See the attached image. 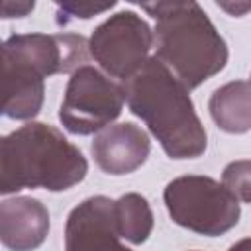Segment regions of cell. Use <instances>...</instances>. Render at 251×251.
Instances as JSON below:
<instances>
[{"label":"cell","mask_w":251,"mask_h":251,"mask_svg":"<svg viewBox=\"0 0 251 251\" xmlns=\"http://www.w3.org/2000/svg\"><path fill=\"white\" fill-rule=\"evenodd\" d=\"M214 124L226 133L251 131V84L245 80H231L216 88L208 102Z\"/></svg>","instance_id":"8fae6325"},{"label":"cell","mask_w":251,"mask_h":251,"mask_svg":"<svg viewBox=\"0 0 251 251\" xmlns=\"http://www.w3.org/2000/svg\"><path fill=\"white\" fill-rule=\"evenodd\" d=\"M133 116L141 118L171 159H196L208 147V135L194 112L190 90L157 59L122 82Z\"/></svg>","instance_id":"6da1fadb"},{"label":"cell","mask_w":251,"mask_h":251,"mask_svg":"<svg viewBox=\"0 0 251 251\" xmlns=\"http://www.w3.org/2000/svg\"><path fill=\"white\" fill-rule=\"evenodd\" d=\"M124 88L92 65L75 71L67 82L59 120L69 133L90 135L112 126L124 110Z\"/></svg>","instance_id":"5b68a950"},{"label":"cell","mask_w":251,"mask_h":251,"mask_svg":"<svg viewBox=\"0 0 251 251\" xmlns=\"http://www.w3.org/2000/svg\"><path fill=\"white\" fill-rule=\"evenodd\" d=\"M88 47L90 57L110 76L124 82L149 61L153 31L141 16L124 10L110 16L92 31Z\"/></svg>","instance_id":"8992f818"},{"label":"cell","mask_w":251,"mask_h":251,"mask_svg":"<svg viewBox=\"0 0 251 251\" xmlns=\"http://www.w3.org/2000/svg\"><path fill=\"white\" fill-rule=\"evenodd\" d=\"M88 161L57 127L29 122L0 141V192L45 188L61 192L82 182Z\"/></svg>","instance_id":"3957f363"},{"label":"cell","mask_w":251,"mask_h":251,"mask_svg":"<svg viewBox=\"0 0 251 251\" xmlns=\"http://www.w3.org/2000/svg\"><path fill=\"white\" fill-rule=\"evenodd\" d=\"M249 84H251V80H249Z\"/></svg>","instance_id":"ac0fdd59"},{"label":"cell","mask_w":251,"mask_h":251,"mask_svg":"<svg viewBox=\"0 0 251 251\" xmlns=\"http://www.w3.org/2000/svg\"><path fill=\"white\" fill-rule=\"evenodd\" d=\"M218 6L226 12H229L231 16H243L245 12L251 10V2H218Z\"/></svg>","instance_id":"2e32d148"},{"label":"cell","mask_w":251,"mask_h":251,"mask_svg":"<svg viewBox=\"0 0 251 251\" xmlns=\"http://www.w3.org/2000/svg\"><path fill=\"white\" fill-rule=\"evenodd\" d=\"M114 200L90 196L71 210L65 224V251H133L120 241Z\"/></svg>","instance_id":"52a82bcc"},{"label":"cell","mask_w":251,"mask_h":251,"mask_svg":"<svg viewBox=\"0 0 251 251\" xmlns=\"http://www.w3.org/2000/svg\"><path fill=\"white\" fill-rule=\"evenodd\" d=\"M114 210L120 237L133 245L145 243L153 231V212L149 202L137 192H127L114 200Z\"/></svg>","instance_id":"7c38bea8"},{"label":"cell","mask_w":251,"mask_h":251,"mask_svg":"<svg viewBox=\"0 0 251 251\" xmlns=\"http://www.w3.org/2000/svg\"><path fill=\"white\" fill-rule=\"evenodd\" d=\"M155 18V57L188 88L218 75L229 57L227 45L196 2L141 4Z\"/></svg>","instance_id":"7a4b0ae2"},{"label":"cell","mask_w":251,"mask_h":251,"mask_svg":"<svg viewBox=\"0 0 251 251\" xmlns=\"http://www.w3.org/2000/svg\"><path fill=\"white\" fill-rule=\"evenodd\" d=\"M116 2H108V4H92V2H59L57 4V25L65 27L75 20H88L92 16L104 14L110 8H114Z\"/></svg>","instance_id":"5bb4252c"},{"label":"cell","mask_w":251,"mask_h":251,"mask_svg":"<svg viewBox=\"0 0 251 251\" xmlns=\"http://www.w3.org/2000/svg\"><path fill=\"white\" fill-rule=\"evenodd\" d=\"M167 212L180 227L218 237L237 226L239 200L218 180L202 175H184L173 178L163 192Z\"/></svg>","instance_id":"277c9868"},{"label":"cell","mask_w":251,"mask_h":251,"mask_svg":"<svg viewBox=\"0 0 251 251\" xmlns=\"http://www.w3.org/2000/svg\"><path fill=\"white\" fill-rule=\"evenodd\" d=\"M151 141L143 127L133 122H122L98 131L90 143L96 165L114 176L137 171L149 157Z\"/></svg>","instance_id":"ba28073f"},{"label":"cell","mask_w":251,"mask_h":251,"mask_svg":"<svg viewBox=\"0 0 251 251\" xmlns=\"http://www.w3.org/2000/svg\"><path fill=\"white\" fill-rule=\"evenodd\" d=\"M45 96V76L25 59L2 47V114L12 120H31Z\"/></svg>","instance_id":"9c48e42d"},{"label":"cell","mask_w":251,"mask_h":251,"mask_svg":"<svg viewBox=\"0 0 251 251\" xmlns=\"http://www.w3.org/2000/svg\"><path fill=\"white\" fill-rule=\"evenodd\" d=\"M35 8L33 2H2V18H24Z\"/></svg>","instance_id":"9a60e30c"},{"label":"cell","mask_w":251,"mask_h":251,"mask_svg":"<svg viewBox=\"0 0 251 251\" xmlns=\"http://www.w3.org/2000/svg\"><path fill=\"white\" fill-rule=\"evenodd\" d=\"M229 251H251V237L239 239L237 243H233V245L229 247Z\"/></svg>","instance_id":"e0dca14e"},{"label":"cell","mask_w":251,"mask_h":251,"mask_svg":"<svg viewBox=\"0 0 251 251\" xmlns=\"http://www.w3.org/2000/svg\"><path fill=\"white\" fill-rule=\"evenodd\" d=\"M49 212L31 196L6 198L0 204V239L10 251H33L49 233Z\"/></svg>","instance_id":"30bf717a"},{"label":"cell","mask_w":251,"mask_h":251,"mask_svg":"<svg viewBox=\"0 0 251 251\" xmlns=\"http://www.w3.org/2000/svg\"><path fill=\"white\" fill-rule=\"evenodd\" d=\"M222 184L241 202L251 204V161L239 159L226 165L222 173Z\"/></svg>","instance_id":"4fadbf2b"}]
</instances>
